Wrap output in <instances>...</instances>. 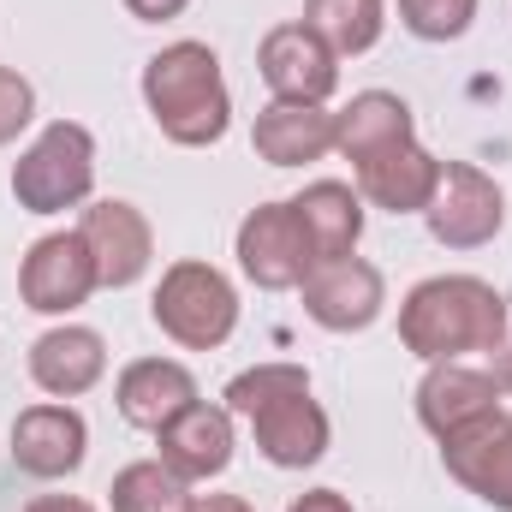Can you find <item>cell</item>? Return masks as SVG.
<instances>
[{
	"label": "cell",
	"mask_w": 512,
	"mask_h": 512,
	"mask_svg": "<svg viewBox=\"0 0 512 512\" xmlns=\"http://www.w3.org/2000/svg\"><path fill=\"white\" fill-rule=\"evenodd\" d=\"M30 376H36L42 393H54V399H78V393H90V387L108 376V346H102L96 328H78V322L48 328L30 346Z\"/></svg>",
	"instance_id": "cell-17"
},
{
	"label": "cell",
	"mask_w": 512,
	"mask_h": 512,
	"mask_svg": "<svg viewBox=\"0 0 512 512\" xmlns=\"http://www.w3.org/2000/svg\"><path fill=\"white\" fill-rule=\"evenodd\" d=\"M399 340L423 364H459L465 352L507 346V298L477 274H435L405 292Z\"/></svg>",
	"instance_id": "cell-1"
},
{
	"label": "cell",
	"mask_w": 512,
	"mask_h": 512,
	"mask_svg": "<svg viewBox=\"0 0 512 512\" xmlns=\"http://www.w3.org/2000/svg\"><path fill=\"white\" fill-rule=\"evenodd\" d=\"M149 316L167 340H179L185 352H215L233 340L239 328V292L221 268L209 262H173L149 298Z\"/></svg>",
	"instance_id": "cell-3"
},
{
	"label": "cell",
	"mask_w": 512,
	"mask_h": 512,
	"mask_svg": "<svg viewBox=\"0 0 512 512\" xmlns=\"http://www.w3.org/2000/svg\"><path fill=\"white\" fill-rule=\"evenodd\" d=\"M114 512H191V483L179 471H167L161 459H137L114 477Z\"/></svg>",
	"instance_id": "cell-23"
},
{
	"label": "cell",
	"mask_w": 512,
	"mask_h": 512,
	"mask_svg": "<svg viewBox=\"0 0 512 512\" xmlns=\"http://www.w3.org/2000/svg\"><path fill=\"white\" fill-rule=\"evenodd\" d=\"M239 268L251 274L262 292H292L316 268V251H310L292 203H262V209L245 215V227H239Z\"/></svg>",
	"instance_id": "cell-9"
},
{
	"label": "cell",
	"mask_w": 512,
	"mask_h": 512,
	"mask_svg": "<svg viewBox=\"0 0 512 512\" xmlns=\"http://www.w3.org/2000/svg\"><path fill=\"white\" fill-rule=\"evenodd\" d=\"M96 191V137L78 120H54L12 167V197L30 215H60Z\"/></svg>",
	"instance_id": "cell-4"
},
{
	"label": "cell",
	"mask_w": 512,
	"mask_h": 512,
	"mask_svg": "<svg viewBox=\"0 0 512 512\" xmlns=\"http://www.w3.org/2000/svg\"><path fill=\"white\" fill-rule=\"evenodd\" d=\"M298 387H310V376H304L298 364H256L245 376H233L227 411H233V417H251L256 405H268V399H280V393H298Z\"/></svg>",
	"instance_id": "cell-24"
},
{
	"label": "cell",
	"mask_w": 512,
	"mask_h": 512,
	"mask_svg": "<svg viewBox=\"0 0 512 512\" xmlns=\"http://www.w3.org/2000/svg\"><path fill=\"white\" fill-rule=\"evenodd\" d=\"M286 512H352V501H346L340 489H310L304 501H292Z\"/></svg>",
	"instance_id": "cell-28"
},
{
	"label": "cell",
	"mask_w": 512,
	"mask_h": 512,
	"mask_svg": "<svg viewBox=\"0 0 512 512\" xmlns=\"http://www.w3.org/2000/svg\"><path fill=\"white\" fill-rule=\"evenodd\" d=\"M191 512H251V507H245L239 495H197V501H191Z\"/></svg>",
	"instance_id": "cell-30"
},
{
	"label": "cell",
	"mask_w": 512,
	"mask_h": 512,
	"mask_svg": "<svg viewBox=\"0 0 512 512\" xmlns=\"http://www.w3.org/2000/svg\"><path fill=\"white\" fill-rule=\"evenodd\" d=\"M96 286L102 280H96V256L84 245V233H48V239H36L30 256H24V268H18V298L36 316H66Z\"/></svg>",
	"instance_id": "cell-8"
},
{
	"label": "cell",
	"mask_w": 512,
	"mask_h": 512,
	"mask_svg": "<svg viewBox=\"0 0 512 512\" xmlns=\"http://www.w3.org/2000/svg\"><path fill=\"white\" fill-rule=\"evenodd\" d=\"M78 233H84V245H90V256H96V280H102L108 292L137 286L143 268H149V256H155V233H149L143 209H131V203H120V197L90 203Z\"/></svg>",
	"instance_id": "cell-12"
},
{
	"label": "cell",
	"mask_w": 512,
	"mask_h": 512,
	"mask_svg": "<svg viewBox=\"0 0 512 512\" xmlns=\"http://www.w3.org/2000/svg\"><path fill=\"white\" fill-rule=\"evenodd\" d=\"M161 441V465L179 471L185 483H209L233 465V411L227 405H185L173 423L155 429Z\"/></svg>",
	"instance_id": "cell-15"
},
{
	"label": "cell",
	"mask_w": 512,
	"mask_h": 512,
	"mask_svg": "<svg viewBox=\"0 0 512 512\" xmlns=\"http://www.w3.org/2000/svg\"><path fill=\"white\" fill-rule=\"evenodd\" d=\"M435 179H441V161L405 137L393 149H376L370 161H358V197H370L387 215H423L429 197H435Z\"/></svg>",
	"instance_id": "cell-16"
},
{
	"label": "cell",
	"mask_w": 512,
	"mask_h": 512,
	"mask_svg": "<svg viewBox=\"0 0 512 512\" xmlns=\"http://www.w3.org/2000/svg\"><path fill=\"white\" fill-rule=\"evenodd\" d=\"M405 137H411V108H405L393 90H364V96H352L346 114H334V149H340L352 167L370 161L376 149L405 143Z\"/></svg>",
	"instance_id": "cell-21"
},
{
	"label": "cell",
	"mask_w": 512,
	"mask_h": 512,
	"mask_svg": "<svg viewBox=\"0 0 512 512\" xmlns=\"http://www.w3.org/2000/svg\"><path fill=\"white\" fill-rule=\"evenodd\" d=\"M114 405H120L126 423H137V429L155 435V429L173 423L185 405H197V382H191V370L173 364V358H137V364L120 370Z\"/></svg>",
	"instance_id": "cell-18"
},
{
	"label": "cell",
	"mask_w": 512,
	"mask_h": 512,
	"mask_svg": "<svg viewBox=\"0 0 512 512\" xmlns=\"http://www.w3.org/2000/svg\"><path fill=\"white\" fill-rule=\"evenodd\" d=\"M24 512H96V507L78 501V495H42V501H30Z\"/></svg>",
	"instance_id": "cell-29"
},
{
	"label": "cell",
	"mask_w": 512,
	"mask_h": 512,
	"mask_svg": "<svg viewBox=\"0 0 512 512\" xmlns=\"http://www.w3.org/2000/svg\"><path fill=\"white\" fill-rule=\"evenodd\" d=\"M245 423H251L256 447L268 453V465H280V471H304L328 453V411L310 399V387L256 405Z\"/></svg>",
	"instance_id": "cell-14"
},
{
	"label": "cell",
	"mask_w": 512,
	"mask_h": 512,
	"mask_svg": "<svg viewBox=\"0 0 512 512\" xmlns=\"http://www.w3.org/2000/svg\"><path fill=\"white\" fill-rule=\"evenodd\" d=\"M30 120H36V90H30V78H18L12 66H0V143H12Z\"/></svg>",
	"instance_id": "cell-26"
},
{
	"label": "cell",
	"mask_w": 512,
	"mask_h": 512,
	"mask_svg": "<svg viewBox=\"0 0 512 512\" xmlns=\"http://www.w3.org/2000/svg\"><path fill=\"white\" fill-rule=\"evenodd\" d=\"M441 459H447V477L459 489H471L477 501L512 512V417L507 411H495V417L447 435Z\"/></svg>",
	"instance_id": "cell-10"
},
{
	"label": "cell",
	"mask_w": 512,
	"mask_h": 512,
	"mask_svg": "<svg viewBox=\"0 0 512 512\" xmlns=\"http://www.w3.org/2000/svg\"><path fill=\"white\" fill-rule=\"evenodd\" d=\"M292 215H298V227H304L316 262H322V256H352L358 233H364V197H358L352 185H340V179L304 185V191L292 197Z\"/></svg>",
	"instance_id": "cell-20"
},
{
	"label": "cell",
	"mask_w": 512,
	"mask_h": 512,
	"mask_svg": "<svg viewBox=\"0 0 512 512\" xmlns=\"http://www.w3.org/2000/svg\"><path fill=\"white\" fill-rule=\"evenodd\" d=\"M191 0H126L131 18H143V24H167V18H179Z\"/></svg>",
	"instance_id": "cell-27"
},
{
	"label": "cell",
	"mask_w": 512,
	"mask_h": 512,
	"mask_svg": "<svg viewBox=\"0 0 512 512\" xmlns=\"http://www.w3.org/2000/svg\"><path fill=\"white\" fill-rule=\"evenodd\" d=\"M304 24L334 48V54H370L382 42L387 6L382 0H304Z\"/></svg>",
	"instance_id": "cell-22"
},
{
	"label": "cell",
	"mask_w": 512,
	"mask_h": 512,
	"mask_svg": "<svg viewBox=\"0 0 512 512\" xmlns=\"http://www.w3.org/2000/svg\"><path fill=\"white\" fill-rule=\"evenodd\" d=\"M399 18H405V30L423 36V42H453V36L471 30L477 0H399Z\"/></svg>",
	"instance_id": "cell-25"
},
{
	"label": "cell",
	"mask_w": 512,
	"mask_h": 512,
	"mask_svg": "<svg viewBox=\"0 0 512 512\" xmlns=\"http://www.w3.org/2000/svg\"><path fill=\"white\" fill-rule=\"evenodd\" d=\"M256 72L274 90V102H328L340 90V54L310 24H280L256 48Z\"/></svg>",
	"instance_id": "cell-7"
},
{
	"label": "cell",
	"mask_w": 512,
	"mask_h": 512,
	"mask_svg": "<svg viewBox=\"0 0 512 512\" xmlns=\"http://www.w3.org/2000/svg\"><path fill=\"white\" fill-rule=\"evenodd\" d=\"M143 102H149L161 137H173L185 149H209L233 126V96H227L221 60L209 42H167L143 66Z\"/></svg>",
	"instance_id": "cell-2"
},
{
	"label": "cell",
	"mask_w": 512,
	"mask_h": 512,
	"mask_svg": "<svg viewBox=\"0 0 512 512\" xmlns=\"http://www.w3.org/2000/svg\"><path fill=\"white\" fill-rule=\"evenodd\" d=\"M298 292H304L310 322L328 328V334H358V328H370L387 304L382 268L364 262V256H322V262L298 280Z\"/></svg>",
	"instance_id": "cell-6"
},
{
	"label": "cell",
	"mask_w": 512,
	"mask_h": 512,
	"mask_svg": "<svg viewBox=\"0 0 512 512\" xmlns=\"http://www.w3.org/2000/svg\"><path fill=\"white\" fill-rule=\"evenodd\" d=\"M256 155L268 167H304V161H322L334 149V114L316 108V102H268L256 114L251 131Z\"/></svg>",
	"instance_id": "cell-19"
},
{
	"label": "cell",
	"mask_w": 512,
	"mask_h": 512,
	"mask_svg": "<svg viewBox=\"0 0 512 512\" xmlns=\"http://www.w3.org/2000/svg\"><path fill=\"white\" fill-rule=\"evenodd\" d=\"M423 221H429L435 245H447V251H483L501 233V221H507V197H501V185L483 167L441 161V179H435V197H429Z\"/></svg>",
	"instance_id": "cell-5"
},
{
	"label": "cell",
	"mask_w": 512,
	"mask_h": 512,
	"mask_svg": "<svg viewBox=\"0 0 512 512\" xmlns=\"http://www.w3.org/2000/svg\"><path fill=\"white\" fill-rule=\"evenodd\" d=\"M84 453H90V429H84V417L72 405H30V411H18V423H12V465L24 477H42V483L72 477L84 465Z\"/></svg>",
	"instance_id": "cell-11"
},
{
	"label": "cell",
	"mask_w": 512,
	"mask_h": 512,
	"mask_svg": "<svg viewBox=\"0 0 512 512\" xmlns=\"http://www.w3.org/2000/svg\"><path fill=\"white\" fill-rule=\"evenodd\" d=\"M501 411V382L495 370H471V364H429V376L417 387V417L435 441L483 423Z\"/></svg>",
	"instance_id": "cell-13"
},
{
	"label": "cell",
	"mask_w": 512,
	"mask_h": 512,
	"mask_svg": "<svg viewBox=\"0 0 512 512\" xmlns=\"http://www.w3.org/2000/svg\"><path fill=\"white\" fill-rule=\"evenodd\" d=\"M495 382H501V393H512V346H501V358H495Z\"/></svg>",
	"instance_id": "cell-31"
}]
</instances>
